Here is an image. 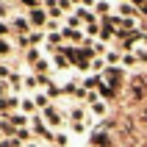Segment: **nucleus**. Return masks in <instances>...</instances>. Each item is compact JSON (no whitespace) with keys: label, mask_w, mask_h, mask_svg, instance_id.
<instances>
[{"label":"nucleus","mask_w":147,"mask_h":147,"mask_svg":"<svg viewBox=\"0 0 147 147\" xmlns=\"http://www.w3.org/2000/svg\"><path fill=\"white\" fill-rule=\"evenodd\" d=\"M67 119H69V131H75V133L86 131V108L72 106L69 111H67Z\"/></svg>","instance_id":"nucleus-1"},{"label":"nucleus","mask_w":147,"mask_h":147,"mask_svg":"<svg viewBox=\"0 0 147 147\" xmlns=\"http://www.w3.org/2000/svg\"><path fill=\"white\" fill-rule=\"evenodd\" d=\"M42 117H45V122H47L50 128H61V125L67 122V119H64V114L58 111V106H56V103H50V106L42 111Z\"/></svg>","instance_id":"nucleus-2"},{"label":"nucleus","mask_w":147,"mask_h":147,"mask_svg":"<svg viewBox=\"0 0 147 147\" xmlns=\"http://www.w3.org/2000/svg\"><path fill=\"white\" fill-rule=\"evenodd\" d=\"M28 22H31V28H36V31L47 28V22H50L47 8H33V11H28Z\"/></svg>","instance_id":"nucleus-3"},{"label":"nucleus","mask_w":147,"mask_h":147,"mask_svg":"<svg viewBox=\"0 0 147 147\" xmlns=\"http://www.w3.org/2000/svg\"><path fill=\"white\" fill-rule=\"evenodd\" d=\"M8 25H11V31H14L17 36H28V33H31V22H28V17H14V14H11Z\"/></svg>","instance_id":"nucleus-4"},{"label":"nucleus","mask_w":147,"mask_h":147,"mask_svg":"<svg viewBox=\"0 0 147 147\" xmlns=\"http://www.w3.org/2000/svg\"><path fill=\"white\" fill-rule=\"evenodd\" d=\"M61 39H67V42H75V45H83V42H86V33L83 31H78V28H69V25H64V28H61Z\"/></svg>","instance_id":"nucleus-5"},{"label":"nucleus","mask_w":147,"mask_h":147,"mask_svg":"<svg viewBox=\"0 0 147 147\" xmlns=\"http://www.w3.org/2000/svg\"><path fill=\"white\" fill-rule=\"evenodd\" d=\"M20 111H22L25 117H33L39 108H36V103H33V97H22V103H20Z\"/></svg>","instance_id":"nucleus-6"},{"label":"nucleus","mask_w":147,"mask_h":147,"mask_svg":"<svg viewBox=\"0 0 147 147\" xmlns=\"http://www.w3.org/2000/svg\"><path fill=\"white\" fill-rule=\"evenodd\" d=\"M119 78H122V72H119V69H114V67H108L106 72H103V81H106L108 86H114V83L119 81Z\"/></svg>","instance_id":"nucleus-7"},{"label":"nucleus","mask_w":147,"mask_h":147,"mask_svg":"<svg viewBox=\"0 0 147 147\" xmlns=\"http://www.w3.org/2000/svg\"><path fill=\"white\" fill-rule=\"evenodd\" d=\"M33 103H36V108H42V111H45V108L50 106V97L45 94V92H33Z\"/></svg>","instance_id":"nucleus-8"},{"label":"nucleus","mask_w":147,"mask_h":147,"mask_svg":"<svg viewBox=\"0 0 147 147\" xmlns=\"http://www.w3.org/2000/svg\"><path fill=\"white\" fill-rule=\"evenodd\" d=\"M106 64H108V67L122 64V53H117V50H106Z\"/></svg>","instance_id":"nucleus-9"},{"label":"nucleus","mask_w":147,"mask_h":147,"mask_svg":"<svg viewBox=\"0 0 147 147\" xmlns=\"http://www.w3.org/2000/svg\"><path fill=\"white\" fill-rule=\"evenodd\" d=\"M89 111H92L94 117H106V103L97 100V103H92V106H89Z\"/></svg>","instance_id":"nucleus-10"},{"label":"nucleus","mask_w":147,"mask_h":147,"mask_svg":"<svg viewBox=\"0 0 147 147\" xmlns=\"http://www.w3.org/2000/svg\"><path fill=\"white\" fill-rule=\"evenodd\" d=\"M39 61H42V50L39 47H31V50H28V64H39Z\"/></svg>","instance_id":"nucleus-11"},{"label":"nucleus","mask_w":147,"mask_h":147,"mask_svg":"<svg viewBox=\"0 0 147 147\" xmlns=\"http://www.w3.org/2000/svg\"><path fill=\"white\" fill-rule=\"evenodd\" d=\"M94 11H97V14H103V17H108V11H111V3H108V0H97Z\"/></svg>","instance_id":"nucleus-12"},{"label":"nucleus","mask_w":147,"mask_h":147,"mask_svg":"<svg viewBox=\"0 0 147 147\" xmlns=\"http://www.w3.org/2000/svg\"><path fill=\"white\" fill-rule=\"evenodd\" d=\"M50 64H53V69H67V58H64V53H58V56L53 58Z\"/></svg>","instance_id":"nucleus-13"},{"label":"nucleus","mask_w":147,"mask_h":147,"mask_svg":"<svg viewBox=\"0 0 147 147\" xmlns=\"http://www.w3.org/2000/svg\"><path fill=\"white\" fill-rule=\"evenodd\" d=\"M28 42H31V47H39L42 45V31H31L28 33Z\"/></svg>","instance_id":"nucleus-14"},{"label":"nucleus","mask_w":147,"mask_h":147,"mask_svg":"<svg viewBox=\"0 0 147 147\" xmlns=\"http://www.w3.org/2000/svg\"><path fill=\"white\" fill-rule=\"evenodd\" d=\"M11 50H14V45H11V42H8V39H0V58L8 56Z\"/></svg>","instance_id":"nucleus-15"},{"label":"nucleus","mask_w":147,"mask_h":147,"mask_svg":"<svg viewBox=\"0 0 147 147\" xmlns=\"http://www.w3.org/2000/svg\"><path fill=\"white\" fill-rule=\"evenodd\" d=\"M11 72H14V69H11L8 64H0V81H6V83H8V78H11Z\"/></svg>","instance_id":"nucleus-16"},{"label":"nucleus","mask_w":147,"mask_h":147,"mask_svg":"<svg viewBox=\"0 0 147 147\" xmlns=\"http://www.w3.org/2000/svg\"><path fill=\"white\" fill-rule=\"evenodd\" d=\"M144 89H147L144 81H136V83H133V92H131V94H133V97H142V94H144Z\"/></svg>","instance_id":"nucleus-17"},{"label":"nucleus","mask_w":147,"mask_h":147,"mask_svg":"<svg viewBox=\"0 0 147 147\" xmlns=\"http://www.w3.org/2000/svg\"><path fill=\"white\" fill-rule=\"evenodd\" d=\"M17 3H20V6H25V8H42V0H17Z\"/></svg>","instance_id":"nucleus-18"},{"label":"nucleus","mask_w":147,"mask_h":147,"mask_svg":"<svg viewBox=\"0 0 147 147\" xmlns=\"http://www.w3.org/2000/svg\"><path fill=\"white\" fill-rule=\"evenodd\" d=\"M136 61H139V58H136V53H125V56H122V64H125V67H133Z\"/></svg>","instance_id":"nucleus-19"},{"label":"nucleus","mask_w":147,"mask_h":147,"mask_svg":"<svg viewBox=\"0 0 147 147\" xmlns=\"http://www.w3.org/2000/svg\"><path fill=\"white\" fill-rule=\"evenodd\" d=\"M0 147H22V142L14 136V139H3V142H0Z\"/></svg>","instance_id":"nucleus-20"},{"label":"nucleus","mask_w":147,"mask_h":147,"mask_svg":"<svg viewBox=\"0 0 147 147\" xmlns=\"http://www.w3.org/2000/svg\"><path fill=\"white\" fill-rule=\"evenodd\" d=\"M61 92H64L61 86H56V83H50V86H47V97H58Z\"/></svg>","instance_id":"nucleus-21"},{"label":"nucleus","mask_w":147,"mask_h":147,"mask_svg":"<svg viewBox=\"0 0 147 147\" xmlns=\"http://www.w3.org/2000/svg\"><path fill=\"white\" fill-rule=\"evenodd\" d=\"M8 33H11V25H8V22H3V20H0V39H6Z\"/></svg>","instance_id":"nucleus-22"},{"label":"nucleus","mask_w":147,"mask_h":147,"mask_svg":"<svg viewBox=\"0 0 147 147\" xmlns=\"http://www.w3.org/2000/svg\"><path fill=\"white\" fill-rule=\"evenodd\" d=\"M133 11H136V8H133L131 3H119V17L122 14H133Z\"/></svg>","instance_id":"nucleus-23"},{"label":"nucleus","mask_w":147,"mask_h":147,"mask_svg":"<svg viewBox=\"0 0 147 147\" xmlns=\"http://www.w3.org/2000/svg\"><path fill=\"white\" fill-rule=\"evenodd\" d=\"M69 6H72V0H58V8H61V11H67Z\"/></svg>","instance_id":"nucleus-24"},{"label":"nucleus","mask_w":147,"mask_h":147,"mask_svg":"<svg viewBox=\"0 0 147 147\" xmlns=\"http://www.w3.org/2000/svg\"><path fill=\"white\" fill-rule=\"evenodd\" d=\"M6 94H8V83L0 81V97H6Z\"/></svg>","instance_id":"nucleus-25"},{"label":"nucleus","mask_w":147,"mask_h":147,"mask_svg":"<svg viewBox=\"0 0 147 147\" xmlns=\"http://www.w3.org/2000/svg\"><path fill=\"white\" fill-rule=\"evenodd\" d=\"M81 3H83V8H94L97 6V0H81Z\"/></svg>","instance_id":"nucleus-26"},{"label":"nucleus","mask_w":147,"mask_h":147,"mask_svg":"<svg viewBox=\"0 0 147 147\" xmlns=\"http://www.w3.org/2000/svg\"><path fill=\"white\" fill-rule=\"evenodd\" d=\"M142 122H144V128H147V108H144V114H142Z\"/></svg>","instance_id":"nucleus-27"},{"label":"nucleus","mask_w":147,"mask_h":147,"mask_svg":"<svg viewBox=\"0 0 147 147\" xmlns=\"http://www.w3.org/2000/svg\"><path fill=\"white\" fill-rule=\"evenodd\" d=\"M22 147H39V144H36V142H28V144H22Z\"/></svg>","instance_id":"nucleus-28"},{"label":"nucleus","mask_w":147,"mask_h":147,"mask_svg":"<svg viewBox=\"0 0 147 147\" xmlns=\"http://www.w3.org/2000/svg\"><path fill=\"white\" fill-rule=\"evenodd\" d=\"M133 3H139V6H144V3H147V0H133Z\"/></svg>","instance_id":"nucleus-29"}]
</instances>
